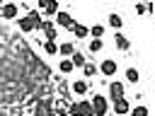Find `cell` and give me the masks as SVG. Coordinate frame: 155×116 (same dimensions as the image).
Returning <instances> with one entry per match:
<instances>
[{
  "label": "cell",
  "mask_w": 155,
  "mask_h": 116,
  "mask_svg": "<svg viewBox=\"0 0 155 116\" xmlns=\"http://www.w3.org/2000/svg\"><path fill=\"white\" fill-rule=\"evenodd\" d=\"M90 104H92V111H94V116H107V111H109V102H107V97L104 94H92V99H90Z\"/></svg>",
  "instance_id": "1"
},
{
  "label": "cell",
  "mask_w": 155,
  "mask_h": 116,
  "mask_svg": "<svg viewBox=\"0 0 155 116\" xmlns=\"http://www.w3.org/2000/svg\"><path fill=\"white\" fill-rule=\"evenodd\" d=\"M111 109H114V116H128V111H131V102H128L126 97H119V99L111 102Z\"/></svg>",
  "instance_id": "2"
},
{
  "label": "cell",
  "mask_w": 155,
  "mask_h": 116,
  "mask_svg": "<svg viewBox=\"0 0 155 116\" xmlns=\"http://www.w3.org/2000/svg\"><path fill=\"white\" fill-rule=\"evenodd\" d=\"M116 70H119V63H116L114 58H104V60L99 63V72H102L104 77H114Z\"/></svg>",
  "instance_id": "3"
},
{
  "label": "cell",
  "mask_w": 155,
  "mask_h": 116,
  "mask_svg": "<svg viewBox=\"0 0 155 116\" xmlns=\"http://www.w3.org/2000/svg\"><path fill=\"white\" fill-rule=\"evenodd\" d=\"M17 14H19L17 2H2V7H0V17L2 19H17Z\"/></svg>",
  "instance_id": "4"
},
{
  "label": "cell",
  "mask_w": 155,
  "mask_h": 116,
  "mask_svg": "<svg viewBox=\"0 0 155 116\" xmlns=\"http://www.w3.org/2000/svg\"><path fill=\"white\" fill-rule=\"evenodd\" d=\"M58 27H63V29H70L73 24H75V19L70 17V12H65V10H58L56 12V19H53Z\"/></svg>",
  "instance_id": "5"
},
{
  "label": "cell",
  "mask_w": 155,
  "mask_h": 116,
  "mask_svg": "<svg viewBox=\"0 0 155 116\" xmlns=\"http://www.w3.org/2000/svg\"><path fill=\"white\" fill-rule=\"evenodd\" d=\"M109 97H111V102L119 99V97H126V87H124V82L111 80V82H109Z\"/></svg>",
  "instance_id": "6"
},
{
  "label": "cell",
  "mask_w": 155,
  "mask_h": 116,
  "mask_svg": "<svg viewBox=\"0 0 155 116\" xmlns=\"http://www.w3.org/2000/svg\"><path fill=\"white\" fill-rule=\"evenodd\" d=\"M17 27H19V31H22V34H31V31H34V22H31L27 14L17 19Z\"/></svg>",
  "instance_id": "7"
},
{
  "label": "cell",
  "mask_w": 155,
  "mask_h": 116,
  "mask_svg": "<svg viewBox=\"0 0 155 116\" xmlns=\"http://www.w3.org/2000/svg\"><path fill=\"white\" fill-rule=\"evenodd\" d=\"M114 44H116V48H119V51H128V48H131L128 39H126L121 31H114Z\"/></svg>",
  "instance_id": "8"
},
{
  "label": "cell",
  "mask_w": 155,
  "mask_h": 116,
  "mask_svg": "<svg viewBox=\"0 0 155 116\" xmlns=\"http://www.w3.org/2000/svg\"><path fill=\"white\" fill-rule=\"evenodd\" d=\"M73 51H75V44H73V41H63V44H58V56L70 58V56H73Z\"/></svg>",
  "instance_id": "9"
},
{
  "label": "cell",
  "mask_w": 155,
  "mask_h": 116,
  "mask_svg": "<svg viewBox=\"0 0 155 116\" xmlns=\"http://www.w3.org/2000/svg\"><path fill=\"white\" fill-rule=\"evenodd\" d=\"M73 70H75V65H73L70 58H61V60H58V72H61V75H70Z\"/></svg>",
  "instance_id": "10"
},
{
  "label": "cell",
  "mask_w": 155,
  "mask_h": 116,
  "mask_svg": "<svg viewBox=\"0 0 155 116\" xmlns=\"http://www.w3.org/2000/svg\"><path fill=\"white\" fill-rule=\"evenodd\" d=\"M70 31H73L78 39H87V36H90V27H85V24H78V22L70 27Z\"/></svg>",
  "instance_id": "11"
},
{
  "label": "cell",
  "mask_w": 155,
  "mask_h": 116,
  "mask_svg": "<svg viewBox=\"0 0 155 116\" xmlns=\"http://www.w3.org/2000/svg\"><path fill=\"white\" fill-rule=\"evenodd\" d=\"M87 87H90V85H87L85 80H75V82L70 85V92H73V94H78V97H82V94L87 92Z\"/></svg>",
  "instance_id": "12"
},
{
  "label": "cell",
  "mask_w": 155,
  "mask_h": 116,
  "mask_svg": "<svg viewBox=\"0 0 155 116\" xmlns=\"http://www.w3.org/2000/svg\"><path fill=\"white\" fill-rule=\"evenodd\" d=\"M27 17L34 22V29H39V31H41V24H44V17H41V12H39V10H29V12H27Z\"/></svg>",
  "instance_id": "13"
},
{
  "label": "cell",
  "mask_w": 155,
  "mask_h": 116,
  "mask_svg": "<svg viewBox=\"0 0 155 116\" xmlns=\"http://www.w3.org/2000/svg\"><path fill=\"white\" fill-rule=\"evenodd\" d=\"M56 12H58V0H51V2L41 10V17H56Z\"/></svg>",
  "instance_id": "14"
},
{
  "label": "cell",
  "mask_w": 155,
  "mask_h": 116,
  "mask_svg": "<svg viewBox=\"0 0 155 116\" xmlns=\"http://www.w3.org/2000/svg\"><path fill=\"white\" fill-rule=\"evenodd\" d=\"M121 24H124V19H121V14H116V12H111V14H109V27H111L114 31H119V29H121Z\"/></svg>",
  "instance_id": "15"
},
{
  "label": "cell",
  "mask_w": 155,
  "mask_h": 116,
  "mask_svg": "<svg viewBox=\"0 0 155 116\" xmlns=\"http://www.w3.org/2000/svg\"><path fill=\"white\" fill-rule=\"evenodd\" d=\"M44 53H48V56H56V53H58V41H51V39H46V41H44Z\"/></svg>",
  "instance_id": "16"
},
{
  "label": "cell",
  "mask_w": 155,
  "mask_h": 116,
  "mask_svg": "<svg viewBox=\"0 0 155 116\" xmlns=\"http://www.w3.org/2000/svg\"><path fill=\"white\" fill-rule=\"evenodd\" d=\"M70 60H73V65H78V68H82L85 63H87V58L80 53V51H73V56H70Z\"/></svg>",
  "instance_id": "17"
},
{
  "label": "cell",
  "mask_w": 155,
  "mask_h": 116,
  "mask_svg": "<svg viewBox=\"0 0 155 116\" xmlns=\"http://www.w3.org/2000/svg\"><path fill=\"white\" fill-rule=\"evenodd\" d=\"M126 80H128V82H133V85H138V80H140L138 68H128V70H126Z\"/></svg>",
  "instance_id": "18"
},
{
  "label": "cell",
  "mask_w": 155,
  "mask_h": 116,
  "mask_svg": "<svg viewBox=\"0 0 155 116\" xmlns=\"http://www.w3.org/2000/svg\"><path fill=\"white\" fill-rule=\"evenodd\" d=\"M90 36H92V39H102V36H104V24H94V27H90Z\"/></svg>",
  "instance_id": "19"
},
{
  "label": "cell",
  "mask_w": 155,
  "mask_h": 116,
  "mask_svg": "<svg viewBox=\"0 0 155 116\" xmlns=\"http://www.w3.org/2000/svg\"><path fill=\"white\" fill-rule=\"evenodd\" d=\"M104 48V41L102 39H90V53H99Z\"/></svg>",
  "instance_id": "20"
},
{
  "label": "cell",
  "mask_w": 155,
  "mask_h": 116,
  "mask_svg": "<svg viewBox=\"0 0 155 116\" xmlns=\"http://www.w3.org/2000/svg\"><path fill=\"white\" fill-rule=\"evenodd\" d=\"M97 70H99V68H97L94 63H90V60L82 65V72H85V77H92V75H97Z\"/></svg>",
  "instance_id": "21"
},
{
  "label": "cell",
  "mask_w": 155,
  "mask_h": 116,
  "mask_svg": "<svg viewBox=\"0 0 155 116\" xmlns=\"http://www.w3.org/2000/svg\"><path fill=\"white\" fill-rule=\"evenodd\" d=\"M131 116H148L150 111H148V106H143V104H138V106H131V111H128Z\"/></svg>",
  "instance_id": "22"
},
{
  "label": "cell",
  "mask_w": 155,
  "mask_h": 116,
  "mask_svg": "<svg viewBox=\"0 0 155 116\" xmlns=\"http://www.w3.org/2000/svg\"><path fill=\"white\" fill-rule=\"evenodd\" d=\"M136 14H145V5L143 2H136Z\"/></svg>",
  "instance_id": "23"
},
{
  "label": "cell",
  "mask_w": 155,
  "mask_h": 116,
  "mask_svg": "<svg viewBox=\"0 0 155 116\" xmlns=\"http://www.w3.org/2000/svg\"><path fill=\"white\" fill-rule=\"evenodd\" d=\"M48 2H51V0H36V5H39V12H41V10H44Z\"/></svg>",
  "instance_id": "24"
},
{
  "label": "cell",
  "mask_w": 155,
  "mask_h": 116,
  "mask_svg": "<svg viewBox=\"0 0 155 116\" xmlns=\"http://www.w3.org/2000/svg\"><path fill=\"white\" fill-rule=\"evenodd\" d=\"M27 2H36V0H27Z\"/></svg>",
  "instance_id": "25"
},
{
  "label": "cell",
  "mask_w": 155,
  "mask_h": 116,
  "mask_svg": "<svg viewBox=\"0 0 155 116\" xmlns=\"http://www.w3.org/2000/svg\"><path fill=\"white\" fill-rule=\"evenodd\" d=\"M2 2H5V0H0V7H2Z\"/></svg>",
  "instance_id": "26"
},
{
  "label": "cell",
  "mask_w": 155,
  "mask_h": 116,
  "mask_svg": "<svg viewBox=\"0 0 155 116\" xmlns=\"http://www.w3.org/2000/svg\"><path fill=\"white\" fill-rule=\"evenodd\" d=\"M87 2H94V0H87Z\"/></svg>",
  "instance_id": "27"
}]
</instances>
